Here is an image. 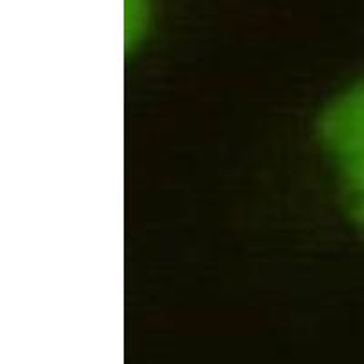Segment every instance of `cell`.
I'll use <instances>...</instances> for the list:
<instances>
[{
	"mask_svg": "<svg viewBox=\"0 0 364 364\" xmlns=\"http://www.w3.org/2000/svg\"><path fill=\"white\" fill-rule=\"evenodd\" d=\"M318 141L348 215L364 230V79L328 104Z\"/></svg>",
	"mask_w": 364,
	"mask_h": 364,
	"instance_id": "1",
	"label": "cell"
}]
</instances>
